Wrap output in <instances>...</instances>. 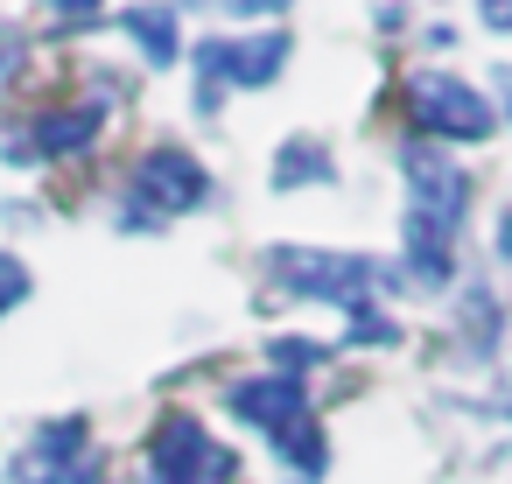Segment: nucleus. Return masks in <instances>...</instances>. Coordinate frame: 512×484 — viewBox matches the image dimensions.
Listing matches in <instances>:
<instances>
[{
    "instance_id": "4be33fe9",
    "label": "nucleus",
    "mask_w": 512,
    "mask_h": 484,
    "mask_svg": "<svg viewBox=\"0 0 512 484\" xmlns=\"http://www.w3.org/2000/svg\"><path fill=\"white\" fill-rule=\"evenodd\" d=\"M498 407H505V421H512V379H505V386H498Z\"/></svg>"
},
{
    "instance_id": "4468645a",
    "label": "nucleus",
    "mask_w": 512,
    "mask_h": 484,
    "mask_svg": "<svg viewBox=\"0 0 512 484\" xmlns=\"http://www.w3.org/2000/svg\"><path fill=\"white\" fill-rule=\"evenodd\" d=\"M190 8H211V15H225V22H274V15L295 8V0H190Z\"/></svg>"
},
{
    "instance_id": "a211bd4d",
    "label": "nucleus",
    "mask_w": 512,
    "mask_h": 484,
    "mask_svg": "<svg viewBox=\"0 0 512 484\" xmlns=\"http://www.w3.org/2000/svg\"><path fill=\"white\" fill-rule=\"evenodd\" d=\"M477 22L491 36H512V0H477Z\"/></svg>"
},
{
    "instance_id": "ddd939ff",
    "label": "nucleus",
    "mask_w": 512,
    "mask_h": 484,
    "mask_svg": "<svg viewBox=\"0 0 512 484\" xmlns=\"http://www.w3.org/2000/svg\"><path fill=\"white\" fill-rule=\"evenodd\" d=\"M267 358H274V372L302 379V372H316V365L330 358V344H316V337H274V344H267Z\"/></svg>"
},
{
    "instance_id": "1a4fd4ad",
    "label": "nucleus",
    "mask_w": 512,
    "mask_h": 484,
    "mask_svg": "<svg viewBox=\"0 0 512 484\" xmlns=\"http://www.w3.org/2000/svg\"><path fill=\"white\" fill-rule=\"evenodd\" d=\"M99 127H106V106L99 99H85V106H57V113H36V141L22 148V162H71V155H85L92 141H99Z\"/></svg>"
},
{
    "instance_id": "f257e3e1",
    "label": "nucleus",
    "mask_w": 512,
    "mask_h": 484,
    "mask_svg": "<svg viewBox=\"0 0 512 484\" xmlns=\"http://www.w3.org/2000/svg\"><path fill=\"white\" fill-rule=\"evenodd\" d=\"M400 176H407V281L442 288L456 274V232L470 218V176L435 141H400Z\"/></svg>"
},
{
    "instance_id": "9b49d317",
    "label": "nucleus",
    "mask_w": 512,
    "mask_h": 484,
    "mask_svg": "<svg viewBox=\"0 0 512 484\" xmlns=\"http://www.w3.org/2000/svg\"><path fill=\"white\" fill-rule=\"evenodd\" d=\"M337 183V155L316 141V134H288L281 155H274V190H330Z\"/></svg>"
},
{
    "instance_id": "aec40b11",
    "label": "nucleus",
    "mask_w": 512,
    "mask_h": 484,
    "mask_svg": "<svg viewBox=\"0 0 512 484\" xmlns=\"http://www.w3.org/2000/svg\"><path fill=\"white\" fill-rule=\"evenodd\" d=\"M491 78H498V106H505V120H512V64H498Z\"/></svg>"
},
{
    "instance_id": "7ed1b4c3",
    "label": "nucleus",
    "mask_w": 512,
    "mask_h": 484,
    "mask_svg": "<svg viewBox=\"0 0 512 484\" xmlns=\"http://www.w3.org/2000/svg\"><path fill=\"white\" fill-rule=\"evenodd\" d=\"M267 274L281 295L295 302H330L344 316H372L379 288H393L400 274L372 253H337V246H267Z\"/></svg>"
},
{
    "instance_id": "423d86ee",
    "label": "nucleus",
    "mask_w": 512,
    "mask_h": 484,
    "mask_svg": "<svg viewBox=\"0 0 512 484\" xmlns=\"http://www.w3.org/2000/svg\"><path fill=\"white\" fill-rule=\"evenodd\" d=\"M407 120L435 148H477V141L498 134V106L470 78H449V71H414L407 78Z\"/></svg>"
},
{
    "instance_id": "f03ea898",
    "label": "nucleus",
    "mask_w": 512,
    "mask_h": 484,
    "mask_svg": "<svg viewBox=\"0 0 512 484\" xmlns=\"http://www.w3.org/2000/svg\"><path fill=\"white\" fill-rule=\"evenodd\" d=\"M225 407H232V421L260 428V435L281 449V463L295 470V484H323L330 449H323V421H316L302 379H288V372H253V379H239V386L225 393Z\"/></svg>"
},
{
    "instance_id": "6ab92c4d",
    "label": "nucleus",
    "mask_w": 512,
    "mask_h": 484,
    "mask_svg": "<svg viewBox=\"0 0 512 484\" xmlns=\"http://www.w3.org/2000/svg\"><path fill=\"white\" fill-rule=\"evenodd\" d=\"M15 71H22V36L0 22V78H15Z\"/></svg>"
},
{
    "instance_id": "6e6552de",
    "label": "nucleus",
    "mask_w": 512,
    "mask_h": 484,
    "mask_svg": "<svg viewBox=\"0 0 512 484\" xmlns=\"http://www.w3.org/2000/svg\"><path fill=\"white\" fill-rule=\"evenodd\" d=\"M15 484H99V456H92V421L85 414H64V421H43L36 442L8 463Z\"/></svg>"
},
{
    "instance_id": "f3484780",
    "label": "nucleus",
    "mask_w": 512,
    "mask_h": 484,
    "mask_svg": "<svg viewBox=\"0 0 512 484\" xmlns=\"http://www.w3.org/2000/svg\"><path fill=\"white\" fill-rule=\"evenodd\" d=\"M400 330L386 323V316H351V344H393Z\"/></svg>"
},
{
    "instance_id": "39448f33",
    "label": "nucleus",
    "mask_w": 512,
    "mask_h": 484,
    "mask_svg": "<svg viewBox=\"0 0 512 484\" xmlns=\"http://www.w3.org/2000/svg\"><path fill=\"white\" fill-rule=\"evenodd\" d=\"M204 204H211V169H204L190 148L162 141V148H148V155L134 162V176H127V204H120V225H127V232H148V225L190 218V211H204Z\"/></svg>"
},
{
    "instance_id": "f8f14e48",
    "label": "nucleus",
    "mask_w": 512,
    "mask_h": 484,
    "mask_svg": "<svg viewBox=\"0 0 512 484\" xmlns=\"http://www.w3.org/2000/svg\"><path fill=\"white\" fill-rule=\"evenodd\" d=\"M456 323H463L470 365H491V351H498V330H505V309H498V295H491L484 281H470V288H463V309H456Z\"/></svg>"
},
{
    "instance_id": "20e7f679",
    "label": "nucleus",
    "mask_w": 512,
    "mask_h": 484,
    "mask_svg": "<svg viewBox=\"0 0 512 484\" xmlns=\"http://www.w3.org/2000/svg\"><path fill=\"white\" fill-rule=\"evenodd\" d=\"M295 57V36L288 29H253V36H204L190 50V71H197V113H218L225 92H267Z\"/></svg>"
},
{
    "instance_id": "2eb2a0df",
    "label": "nucleus",
    "mask_w": 512,
    "mask_h": 484,
    "mask_svg": "<svg viewBox=\"0 0 512 484\" xmlns=\"http://www.w3.org/2000/svg\"><path fill=\"white\" fill-rule=\"evenodd\" d=\"M22 302H29V267H22V253H0V316Z\"/></svg>"
},
{
    "instance_id": "412c9836",
    "label": "nucleus",
    "mask_w": 512,
    "mask_h": 484,
    "mask_svg": "<svg viewBox=\"0 0 512 484\" xmlns=\"http://www.w3.org/2000/svg\"><path fill=\"white\" fill-rule=\"evenodd\" d=\"M498 260H512V211L498 218Z\"/></svg>"
},
{
    "instance_id": "0eeeda50",
    "label": "nucleus",
    "mask_w": 512,
    "mask_h": 484,
    "mask_svg": "<svg viewBox=\"0 0 512 484\" xmlns=\"http://www.w3.org/2000/svg\"><path fill=\"white\" fill-rule=\"evenodd\" d=\"M239 456L183 407H169L148 435V484H232Z\"/></svg>"
},
{
    "instance_id": "dca6fc26",
    "label": "nucleus",
    "mask_w": 512,
    "mask_h": 484,
    "mask_svg": "<svg viewBox=\"0 0 512 484\" xmlns=\"http://www.w3.org/2000/svg\"><path fill=\"white\" fill-rule=\"evenodd\" d=\"M99 8H106V0H50V15H57V22H71V29L99 22Z\"/></svg>"
},
{
    "instance_id": "9d476101",
    "label": "nucleus",
    "mask_w": 512,
    "mask_h": 484,
    "mask_svg": "<svg viewBox=\"0 0 512 484\" xmlns=\"http://www.w3.org/2000/svg\"><path fill=\"white\" fill-rule=\"evenodd\" d=\"M120 29H127V43H134L155 71H169V64L183 57V15H176V8H162V0H141V8H127V15H120Z\"/></svg>"
}]
</instances>
